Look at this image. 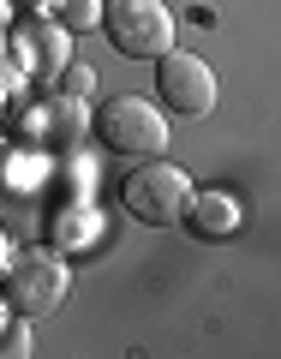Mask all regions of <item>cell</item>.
<instances>
[{
    "label": "cell",
    "mask_w": 281,
    "mask_h": 359,
    "mask_svg": "<svg viewBox=\"0 0 281 359\" xmlns=\"http://www.w3.org/2000/svg\"><path fill=\"white\" fill-rule=\"evenodd\" d=\"M90 132L102 138L108 156H126V162H150L167 150V114L150 96H108L90 120Z\"/></svg>",
    "instance_id": "6da1fadb"
},
{
    "label": "cell",
    "mask_w": 281,
    "mask_h": 359,
    "mask_svg": "<svg viewBox=\"0 0 281 359\" xmlns=\"http://www.w3.org/2000/svg\"><path fill=\"white\" fill-rule=\"evenodd\" d=\"M120 204L132 210V222L174 228V222H186V210H192V180H186V168L150 156V162H132L126 186H120Z\"/></svg>",
    "instance_id": "7a4b0ae2"
},
{
    "label": "cell",
    "mask_w": 281,
    "mask_h": 359,
    "mask_svg": "<svg viewBox=\"0 0 281 359\" xmlns=\"http://www.w3.org/2000/svg\"><path fill=\"white\" fill-rule=\"evenodd\" d=\"M66 287H72V276H66V264L54 252H18L0 264V299L18 318H54Z\"/></svg>",
    "instance_id": "3957f363"
},
{
    "label": "cell",
    "mask_w": 281,
    "mask_h": 359,
    "mask_svg": "<svg viewBox=\"0 0 281 359\" xmlns=\"http://www.w3.org/2000/svg\"><path fill=\"white\" fill-rule=\"evenodd\" d=\"M96 25L108 30L114 54H126V60H162L174 48V13L162 0H108Z\"/></svg>",
    "instance_id": "277c9868"
},
{
    "label": "cell",
    "mask_w": 281,
    "mask_h": 359,
    "mask_svg": "<svg viewBox=\"0 0 281 359\" xmlns=\"http://www.w3.org/2000/svg\"><path fill=\"white\" fill-rule=\"evenodd\" d=\"M216 72H210V60H198V54H179L167 48L162 60H156V108H174V114H192L204 120L210 108H216Z\"/></svg>",
    "instance_id": "5b68a950"
},
{
    "label": "cell",
    "mask_w": 281,
    "mask_h": 359,
    "mask_svg": "<svg viewBox=\"0 0 281 359\" xmlns=\"http://www.w3.org/2000/svg\"><path fill=\"white\" fill-rule=\"evenodd\" d=\"M25 60H30V66H54V72H60V66H66V30H60V25H30Z\"/></svg>",
    "instance_id": "8992f818"
},
{
    "label": "cell",
    "mask_w": 281,
    "mask_h": 359,
    "mask_svg": "<svg viewBox=\"0 0 281 359\" xmlns=\"http://www.w3.org/2000/svg\"><path fill=\"white\" fill-rule=\"evenodd\" d=\"M186 216H192L204 233H228L233 222H240V204H233L228 192H210V198H192V210H186Z\"/></svg>",
    "instance_id": "52a82bcc"
},
{
    "label": "cell",
    "mask_w": 281,
    "mask_h": 359,
    "mask_svg": "<svg viewBox=\"0 0 281 359\" xmlns=\"http://www.w3.org/2000/svg\"><path fill=\"white\" fill-rule=\"evenodd\" d=\"M25 353H30V318L13 311V323H0V359H25Z\"/></svg>",
    "instance_id": "ba28073f"
},
{
    "label": "cell",
    "mask_w": 281,
    "mask_h": 359,
    "mask_svg": "<svg viewBox=\"0 0 281 359\" xmlns=\"http://www.w3.org/2000/svg\"><path fill=\"white\" fill-rule=\"evenodd\" d=\"M102 18V0H60V30H90Z\"/></svg>",
    "instance_id": "9c48e42d"
},
{
    "label": "cell",
    "mask_w": 281,
    "mask_h": 359,
    "mask_svg": "<svg viewBox=\"0 0 281 359\" xmlns=\"http://www.w3.org/2000/svg\"><path fill=\"white\" fill-rule=\"evenodd\" d=\"M6 186H13V144L0 138V198H6Z\"/></svg>",
    "instance_id": "30bf717a"
},
{
    "label": "cell",
    "mask_w": 281,
    "mask_h": 359,
    "mask_svg": "<svg viewBox=\"0 0 281 359\" xmlns=\"http://www.w3.org/2000/svg\"><path fill=\"white\" fill-rule=\"evenodd\" d=\"M66 90H78V96L90 90V72H84V66H72V72H66Z\"/></svg>",
    "instance_id": "8fae6325"
},
{
    "label": "cell",
    "mask_w": 281,
    "mask_h": 359,
    "mask_svg": "<svg viewBox=\"0 0 281 359\" xmlns=\"http://www.w3.org/2000/svg\"><path fill=\"white\" fill-rule=\"evenodd\" d=\"M13 25V0H0V30Z\"/></svg>",
    "instance_id": "7c38bea8"
},
{
    "label": "cell",
    "mask_w": 281,
    "mask_h": 359,
    "mask_svg": "<svg viewBox=\"0 0 281 359\" xmlns=\"http://www.w3.org/2000/svg\"><path fill=\"white\" fill-rule=\"evenodd\" d=\"M30 6H54V0H30Z\"/></svg>",
    "instance_id": "4fadbf2b"
},
{
    "label": "cell",
    "mask_w": 281,
    "mask_h": 359,
    "mask_svg": "<svg viewBox=\"0 0 281 359\" xmlns=\"http://www.w3.org/2000/svg\"><path fill=\"white\" fill-rule=\"evenodd\" d=\"M0 114H6V96H0Z\"/></svg>",
    "instance_id": "5bb4252c"
},
{
    "label": "cell",
    "mask_w": 281,
    "mask_h": 359,
    "mask_svg": "<svg viewBox=\"0 0 281 359\" xmlns=\"http://www.w3.org/2000/svg\"><path fill=\"white\" fill-rule=\"evenodd\" d=\"M0 252H6V240H0Z\"/></svg>",
    "instance_id": "9a60e30c"
}]
</instances>
